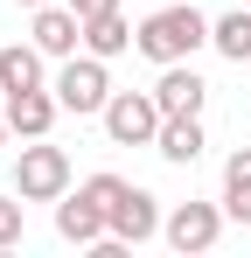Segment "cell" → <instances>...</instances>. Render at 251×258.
<instances>
[{
    "label": "cell",
    "mask_w": 251,
    "mask_h": 258,
    "mask_svg": "<svg viewBox=\"0 0 251 258\" xmlns=\"http://www.w3.org/2000/svg\"><path fill=\"white\" fill-rule=\"evenodd\" d=\"M203 42H209V14L189 7V0H167L140 21V56L147 63H189Z\"/></svg>",
    "instance_id": "obj_1"
},
{
    "label": "cell",
    "mask_w": 251,
    "mask_h": 258,
    "mask_svg": "<svg viewBox=\"0 0 251 258\" xmlns=\"http://www.w3.org/2000/svg\"><path fill=\"white\" fill-rule=\"evenodd\" d=\"M98 119H105V140H112V147H154L167 112H161L154 91H112V105H105Z\"/></svg>",
    "instance_id": "obj_2"
},
{
    "label": "cell",
    "mask_w": 251,
    "mask_h": 258,
    "mask_svg": "<svg viewBox=\"0 0 251 258\" xmlns=\"http://www.w3.org/2000/svg\"><path fill=\"white\" fill-rule=\"evenodd\" d=\"M14 196H21V203H56V196H70V154L49 147V140H28L21 161H14Z\"/></svg>",
    "instance_id": "obj_3"
},
{
    "label": "cell",
    "mask_w": 251,
    "mask_h": 258,
    "mask_svg": "<svg viewBox=\"0 0 251 258\" xmlns=\"http://www.w3.org/2000/svg\"><path fill=\"white\" fill-rule=\"evenodd\" d=\"M56 98H63V112H77V119H91V112H105L112 105V70H105V56H63V70H56Z\"/></svg>",
    "instance_id": "obj_4"
},
{
    "label": "cell",
    "mask_w": 251,
    "mask_h": 258,
    "mask_svg": "<svg viewBox=\"0 0 251 258\" xmlns=\"http://www.w3.org/2000/svg\"><path fill=\"white\" fill-rule=\"evenodd\" d=\"M28 42H35L42 56H56V63L77 56V49H84V14L70 7V0H49V7L28 14Z\"/></svg>",
    "instance_id": "obj_5"
},
{
    "label": "cell",
    "mask_w": 251,
    "mask_h": 258,
    "mask_svg": "<svg viewBox=\"0 0 251 258\" xmlns=\"http://www.w3.org/2000/svg\"><path fill=\"white\" fill-rule=\"evenodd\" d=\"M161 237L181 258H189V251H209V244L223 237V203H174L167 223H161Z\"/></svg>",
    "instance_id": "obj_6"
},
{
    "label": "cell",
    "mask_w": 251,
    "mask_h": 258,
    "mask_svg": "<svg viewBox=\"0 0 251 258\" xmlns=\"http://www.w3.org/2000/svg\"><path fill=\"white\" fill-rule=\"evenodd\" d=\"M154 98H161V112H167V119H203L209 84L196 77V63H161V77H154Z\"/></svg>",
    "instance_id": "obj_7"
},
{
    "label": "cell",
    "mask_w": 251,
    "mask_h": 258,
    "mask_svg": "<svg viewBox=\"0 0 251 258\" xmlns=\"http://www.w3.org/2000/svg\"><path fill=\"white\" fill-rule=\"evenodd\" d=\"M161 196H147V188H133L126 181V196L112 203V237L119 244H147V237H161Z\"/></svg>",
    "instance_id": "obj_8"
},
{
    "label": "cell",
    "mask_w": 251,
    "mask_h": 258,
    "mask_svg": "<svg viewBox=\"0 0 251 258\" xmlns=\"http://www.w3.org/2000/svg\"><path fill=\"white\" fill-rule=\"evenodd\" d=\"M56 237L63 244H98V237H112V216H105V203H91V196H56Z\"/></svg>",
    "instance_id": "obj_9"
},
{
    "label": "cell",
    "mask_w": 251,
    "mask_h": 258,
    "mask_svg": "<svg viewBox=\"0 0 251 258\" xmlns=\"http://www.w3.org/2000/svg\"><path fill=\"white\" fill-rule=\"evenodd\" d=\"M0 112H7V126L21 133V140H49V126L63 119V98L42 84V91H14V98H7Z\"/></svg>",
    "instance_id": "obj_10"
},
{
    "label": "cell",
    "mask_w": 251,
    "mask_h": 258,
    "mask_svg": "<svg viewBox=\"0 0 251 258\" xmlns=\"http://www.w3.org/2000/svg\"><path fill=\"white\" fill-rule=\"evenodd\" d=\"M42 63H49V56H42L35 42H7V49H0V98H14V91H42V84H49Z\"/></svg>",
    "instance_id": "obj_11"
},
{
    "label": "cell",
    "mask_w": 251,
    "mask_h": 258,
    "mask_svg": "<svg viewBox=\"0 0 251 258\" xmlns=\"http://www.w3.org/2000/svg\"><path fill=\"white\" fill-rule=\"evenodd\" d=\"M203 119H161V140H154V154H161L167 168H196L203 161Z\"/></svg>",
    "instance_id": "obj_12"
},
{
    "label": "cell",
    "mask_w": 251,
    "mask_h": 258,
    "mask_svg": "<svg viewBox=\"0 0 251 258\" xmlns=\"http://www.w3.org/2000/svg\"><path fill=\"white\" fill-rule=\"evenodd\" d=\"M84 49L112 63V56H126V49H140V28L126 21L119 7H112V14H98V21H84Z\"/></svg>",
    "instance_id": "obj_13"
},
{
    "label": "cell",
    "mask_w": 251,
    "mask_h": 258,
    "mask_svg": "<svg viewBox=\"0 0 251 258\" xmlns=\"http://www.w3.org/2000/svg\"><path fill=\"white\" fill-rule=\"evenodd\" d=\"M209 49L230 56V63H251V7H230L209 21Z\"/></svg>",
    "instance_id": "obj_14"
},
{
    "label": "cell",
    "mask_w": 251,
    "mask_h": 258,
    "mask_svg": "<svg viewBox=\"0 0 251 258\" xmlns=\"http://www.w3.org/2000/svg\"><path fill=\"white\" fill-rule=\"evenodd\" d=\"M223 216L251 223V147H237V154L223 161Z\"/></svg>",
    "instance_id": "obj_15"
},
{
    "label": "cell",
    "mask_w": 251,
    "mask_h": 258,
    "mask_svg": "<svg viewBox=\"0 0 251 258\" xmlns=\"http://www.w3.org/2000/svg\"><path fill=\"white\" fill-rule=\"evenodd\" d=\"M21 230H28V203L21 196H0V251H14Z\"/></svg>",
    "instance_id": "obj_16"
},
{
    "label": "cell",
    "mask_w": 251,
    "mask_h": 258,
    "mask_svg": "<svg viewBox=\"0 0 251 258\" xmlns=\"http://www.w3.org/2000/svg\"><path fill=\"white\" fill-rule=\"evenodd\" d=\"M84 196H91V203H105V216H112V203L126 196V174H91V181H84Z\"/></svg>",
    "instance_id": "obj_17"
},
{
    "label": "cell",
    "mask_w": 251,
    "mask_h": 258,
    "mask_svg": "<svg viewBox=\"0 0 251 258\" xmlns=\"http://www.w3.org/2000/svg\"><path fill=\"white\" fill-rule=\"evenodd\" d=\"M70 7H77L84 21H98V14H112V7H119V0H70Z\"/></svg>",
    "instance_id": "obj_18"
},
{
    "label": "cell",
    "mask_w": 251,
    "mask_h": 258,
    "mask_svg": "<svg viewBox=\"0 0 251 258\" xmlns=\"http://www.w3.org/2000/svg\"><path fill=\"white\" fill-rule=\"evenodd\" d=\"M14 7H28V14H35V7H49V0H14Z\"/></svg>",
    "instance_id": "obj_19"
},
{
    "label": "cell",
    "mask_w": 251,
    "mask_h": 258,
    "mask_svg": "<svg viewBox=\"0 0 251 258\" xmlns=\"http://www.w3.org/2000/svg\"><path fill=\"white\" fill-rule=\"evenodd\" d=\"M7 133H14V126H7V112H0V140H7Z\"/></svg>",
    "instance_id": "obj_20"
}]
</instances>
